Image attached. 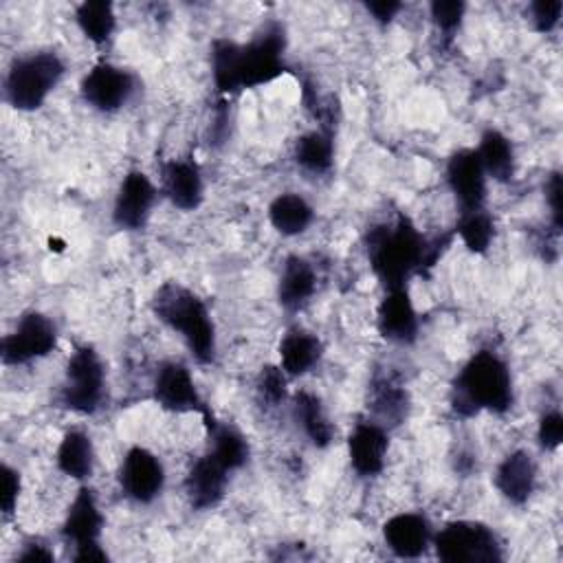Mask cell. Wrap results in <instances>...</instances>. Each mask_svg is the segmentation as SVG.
Segmentation results:
<instances>
[{
	"label": "cell",
	"mask_w": 563,
	"mask_h": 563,
	"mask_svg": "<svg viewBox=\"0 0 563 563\" xmlns=\"http://www.w3.org/2000/svg\"><path fill=\"white\" fill-rule=\"evenodd\" d=\"M286 26L268 20L246 42L218 37L211 42V77L220 95L229 97L240 90L275 81L286 73Z\"/></svg>",
	"instance_id": "obj_1"
},
{
	"label": "cell",
	"mask_w": 563,
	"mask_h": 563,
	"mask_svg": "<svg viewBox=\"0 0 563 563\" xmlns=\"http://www.w3.org/2000/svg\"><path fill=\"white\" fill-rule=\"evenodd\" d=\"M365 249L369 266L385 290L407 288L409 277L422 266H433L442 251L440 242H427L407 216L372 227Z\"/></svg>",
	"instance_id": "obj_2"
},
{
	"label": "cell",
	"mask_w": 563,
	"mask_h": 563,
	"mask_svg": "<svg viewBox=\"0 0 563 563\" xmlns=\"http://www.w3.org/2000/svg\"><path fill=\"white\" fill-rule=\"evenodd\" d=\"M512 376L506 361L493 350L475 352L451 385V409L471 418L479 411L506 413L512 407Z\"/></svg>",
	"instance_id": "obj_3"
},
{
	"label": "cell",
	"mask_w": 563,
	"mask_h": 563,
	"mask_svg": "<svg viewBox=\"0 0 563 563\" xmlns=\"http://www.w3.org/2000/svg\"><path fill=\"white\" fill-rule=\"evenodd\" d=\"M150 308L161 323L180 334L196 363L211 365L216 361V325L207 303L194 290L178 282H165L152 295Z\"/></svg>",
	"instance_id": "obj_4"
},
{
	"label": "cell",
	"mask_w": 563,
	"mask_h": 563,
	"mask_svg": "<svg viewBox=\"0 0 563 563\" xmlns=\"http://www.w3.org/2000/svg\"><path fill=\"white\" fill-rule=\"evenodd\" d=\"M66 73L55 51H33L11 62L4 75V99L13 110L33 112L44 106Z\"/></svg>",
	"instance_id": "obj_5"
},
{
	"label": "cell",
	"mask_w": 563,
	"mask_h": 563,
	"mask_svg": "<svg viewBox=\"0 0 563 563\" xmlns=\"http://www.w3.org/2000/svg\"><path fill=\"white\" fill-rule=\"evenodd\" d=\"M106 396V365L90 345H79L70 354L59 387V405L68 411L90 416Z\"/></svg>",
	"instance_id": "obj_6"
},
{
	"label": "cell",
	"mask_w": 563,
	"mask_h": 563,
	"mask_svg": "<svg viewBox=\"0 0 563 563\" xmlns=\"http://www.w3.org/2000/svg\"><path fill=\"white\" fill-rule=\"evenodd\" d=\"M435 556L444 563H497L501 543L493 528L479 521H451L433 532Z\"/></svg>",
	"instance_id": "obj_7"
},
{
	"label": "cell",
	"mask_w": 563,
	"mask_h": 563,
	"mask_svg": "<svg viewBox=\"0 0 563 563\" xmlns=\"http://www.w3.org/2000/svg\"><path fill=\"white\" fill-rule=\"evenodd\" d=\"M103 515L99 510L97 497L88 486H81L73 497L68 512L62 523V537L73 545V561L77 563H103L108 561L101 548Z\"/></svg>",
	"instance_id": "obj_8"
},
{
	"label": "cell",
	"mask_w": 563,
	"mask_h": 563,
	"mask_svg": "<svg viewBox=\"0 0 563 563\" xmlns=\"http://www.w3.org/2000/svg\"><path fill=\"white\" fill-rule=\"evenodd\" d=\"M57 345V328L55 323L37 312L29 310L20 314L13 330L4 334L0 356L4 365H26L51 354Z\"/></svg>",
	"instance_id": "obj_9"
},
{
	"label": "cell",
	"mask_w": 563,
	"mask_h": 563,
	"mask_svg": "<svg viewBox=\"0 0 563 563\" xmlns=\"http://www.w3.org/2000/svg\"><path fill=\"white\" fill-rule=\"evenodd\" d=\"M134 75L117 64L99 62L79 81V95L92 110L110 114L121 110L134 95Z\"/></svg>",
	"instance_id": "obj_10"
},
{
	"label": "cell",
	"mask_w": 563,
	"mask_h": 563,
	"mask_svg": "<svg viewBox=\"0 0 563 563\" xmlns=\"http://www.w3.org/2000/svg\"><path fill=\"white\" fill-rule=\"evenodd\" d=\"M152 398L167 411H200L205 416V424L213 422V416L198 394L191 372L180 361H163L158 365L152 380Z\"/></svg>",
	"instance_id": "obj_11"
},
{
	"label": "cell",
	"mask_w": 563,
	"mask_h": 563,
	"mask_svg": "<svg viewBox=\"0 0 563 563\" xmlns=\"http://www.w3.org/2000/svg\"><path fill=\"white\" fill-rule=\"evenodd\" d=\"M446 185L460 207V213L484 209L486 191H488V176L482 167V161L475 147H460L455 150L444 165Z\"/></svg>",
	"instance_id": "obj_12"
},
{
	"label": "cell",
	"mask_w": 563,
	"mask_h": 563,
	"mask_svg": "<svg viewBox=\"0 0 563 563\" xmlns=\"http://www.w3.org/2000/svg\"><path fill=\"white\" fill-rule=\"evenodd\" d=\"M158 189L152 178L141 169H130L114 196L112 222L121 231H139L147 224L156 205Z\"/></svg>",
	"instance_id": "obj_13"
},
{
	"label": "cell",
	"mask_w": 563,
	"mask_h": 563,
	"mask_svg": "<svg viewBox=\"0 0 563 563\" xmlns=\"http://www.w3.org/2000/svg\"><path fill=\"white\" fill-rule=\"evenodd\" d=\"M119 484L128 499L152 504L165 486L163 462L145 446H130L119 466Z\"/></svg>",
	"instance_id": "obj_14"
},
{
	"label": "cell",
	"mask_w": 563,
	"mask_h": 563,
	"mask_svg": "<svg viewBox=\"0 0 563 563\" xmlns=\"http://www.w3.org/2000/svg\"><path fill=\"white\" fill-rule=\"evenodd\" d=\"M376 330L383 339L398 345H411L418 339L420 321L407 288L385 290L376 308Z\"/></svg>",
	"instance_id": "obj_15"
},
{
	"label": "cell",
	"mask_w": 563,
	"mask_h": 563,
	"mask_svg": "<svg viewBox=\"0 0 563 563\" xmlns=\"http://www.w3.org/2000/svg\"><path fill=\"white\" fill-rule=\"evenodd\" d=\"M389 446L387 429L372 418L358 420L347 435L350 466L361 477H376L385 468Z\"/></svg>",
	"instance_id": "obj_16"
},
{
	"label": "cell",
	"mask_w": 563,
	"mask_h": 563,
	"mask_svg": "<svg viewBox=\"0 0 563 563\" xmlns=\"http://www.w3.org/2000/svg\"><path fill=\"white\" fill-rule=\"evenodd\" d=\"M161 194L180 211H194L205 200V180L191 158H172L161 167Z\"/></svg>",
	"instance_id": "obj_17"
},
{
	"label": "cell",
	"mask_w": 563,
	"mask_h": 563,
	"mask_svg": "<svg viewBox=\"0 0 563 563\" xmlns=\"http://www.w3.org/2000/svg\"><path fill=\"white\" fill-rule=\"evenodd\" d=\"M383 539L396 556L418 559L429 550L433 528L431 521L420 512H398L385 521Z\"/></svg>",
	"instance_id": "obj_18"
},
{
	"label": "cell",
	"mask_w": 563,
	"mask_h": 563,
	"mask_svg": "<svg viewBox=\"0 0 563 563\" xmlns=\"http://www.w3.org/2000/svg\"><path fill=\"white\" fill-rule=\"evenodd\" d=\"M229 471L209 453L198 457L185 475V497L194 510L216 508L227 493Z\"/></svg>",
	"instance_id": "obj_19"
},
{
	"label": "cell",
	"mask_w": 563,
	"mask_h": 563,
	"mask_svg": "<svg viewBox=\"0 0 563 563\" xmlns=\"http://www.w3.org/2000/svg\"><path fill=\"white\" fill-rule=\"evenodd\" d=\"M493 484L497 493L512 506H523L537 488V464L523 449L508 453L495 468Z\"/></svg>",
	"instance_id": "obj_20"
},
{
	"label": "cell",
	"mask_w": 563,
	"mask_h": 563,
	"mask_svg": "<svg viewBox=\"0 0 563 563\" xmlns=\"http://www.w3.org/2000/svg\"><path fill=\"white\" fill-rule=\"evenodd\" d=\"M317 290V271L301 255H288L277 282V301L286 312L301 310Z\"/></svg>",
	"instance_id": "obj_21"
},
{
	"label": "cell",
	"mask_w": 563,
	"mask_h": 563,
	"mask_svg": "<svg viewBox=\"0 0 563 563\" xmlns=\"http://www.w3.org/2000/svg\"><path fill=\"white\" fill-rule=\"evenodd\" d=\"M369 418L387 431L405 422L409 413V394L391 376H376L369 385Z\"/></svg>",
	"instance_id": "obj_22"
},
{
	"label": "cell",
	"mask_w": 563,
	"mask_h": 563,
	"mask_svg": "<svg viewBox=\"0 0 563 563\" xmlns=\"http://www.w3.org/2000/svg\"><path fill=\"white\" fill-rule=\"evenodd\" d=\"M279 367L288 376H303L314 365H319L323 356V345L317 334L303 328H290L279 341Z\"/></svg>",
	"instance_id": "obj_23"
},
{
	"label": "cell",
	"mask_w": 563,
	"mask_h": 563,
	"mask_svg": "<svg viewBox=\"0 0 563 563\" xmlns=\"http://www.w3.org/2000/svg\"><path fill=\"white\" fill-rule=\"evenodd\" d=\"M292 418L308 442L317 449H325L334 440V427L321 405V398L308 389L292 394Z\"/></svg>",
	"instance_id": "obj_24"
},
{
	"label": "cell",
	"mask_w": 563,
	"mask_h": 563,
	"mask_svg": "<svg viewBox=\"0 0 563 563\" xmlns=\"http://www.w3.org/2000/svg\"><path fill=\"white\" fill-rule=\"evenodd\" d=\"M55 464L70 479H88L95 468V446L90 435L79 429L66 431L57 444Z\"/></svg>",
	"instance_id": "obj_25"
},
{
	"label": "cell",
	"mask_w": 563,
	"mask_h": 563,
	"mask_svg": "<svg viewBox=\"0 0 563 563\" xmlns=\"http://www.w3.org/2000/svg\"><path fill=\"white\" fill-rule=\"evenodd\" d=\"M312 220H314V209L301 194L286 191L275 196L268 205L271 227L286 238L301 235L312 224Z\"/></svg>",
	"instance_id": "obj_26"
},
{
	"label": "cell",
	"mask_w": 563,
	"mask_h": 563,
	"mask_svg": "<svg viewBox=\"0 0 563 563\" xmlns=\"http://www.w3.org/2000/svg\"><path fill=\"white\" fill-rule=\"evenodd\" d=\"M488 178L510 183L515 176V147L510 139L497 128H486L475 147Z\"/></svg>",
	"instance_id": "obj_27"
},
{
	"label": "cell",
	"mask_w": 563,
	"mask_h": 563,
	"mask_svg": "<svg viewBox=\"0 0 563 563\" xmlns=\"http://www.w3.org/2000/svg\"><path fill=\"white\" fill-rule=\"evenodd\" d=\"M295 163L314 176H323L334 165V132L330 130H310L301 134L292 150Z\"/></svg>",
	"instance_id": "obj_28"
},
{
	"label": "cell",
	"mask_w": 563,
	"mask_h": 563,
	"mask_svg": "<svg viewBox=\"0 0 563 563\" xmlns=\"http://www.w3.org/2000/svg\"><path fill=\"white\" fill-rule=\"evenodd\" d=\"M209 429V455L222 464L229 473L242 468L249 462V442L246 438L227 422H218L213 420L211 424H207Z\"/></svg>",
	"instance_id": "obj_29"
},
{
	"label": "cell",
	"mask_w": 563,
	"mask_h": 563,
	"mask_svg": "<svg viewBox=\"0 0 563 563\" xmlns=\"http://www.w3.org/2000/svg\"><path fill=\"white\" fill-rule=\"evenodd\" d=\"M75 22L88 42L103 46L117 29L114 7L106 0H86L77 4Z\"/></svg>",
	"instance_id": "obj_30"
},
{
	"label": "cell",
	"mask_w": 563,
	"mask_h": 563,
	"mask_svg": "<svg viewBox=\"0 0 563 563\" xmlns=\"http://www.w3.org/2000/svg\"><path fill=\"white\" fill-rule=\"evenodd\" d=\"M457 238L471 253H486L495 240V222L486 213V209L460 213V222L455 227Z\"/></svg>",
	"instance_id": "obj_31"
},
{
	"label": "cell",
	"mask_w": 563,
	"mask_h": 563,
	"mask_svg": "<svg viewBox=\"0 0 563 563\" xmlns=\"http://www.w3.org/2000/svg\"><path fill=\"white\" fill-rule=\"evenodd\" d=\"M288 374L279 365H264L257 376V398L266 407H277L286 400Z\"/></svg>",
	"instance_id": "obj_32"
},
{
	"label": "cell",
	"mask_w": 563,
	"mask_h": 563,
	"mask_svg": "<svg viewBox=\"0 0 563 563\" xmlns=\"http://www.w3.org/2000/svg\"><path fill=\"white\" fill-rule=\"evenodd\" d=\"M464 11H466V4L462 0H433L429 4V15H431L435 29L446 40H451L453 33L460 29Z\"/></svg>",
	"instance_id": "obj_33"
},
{
	"label": "cell",
	"mask_w": 563,
	"mask_h": 563,
	"mask_svg": "<svg viewBox=\"0 0 563 563\" xmlns=\"http://www.w3.org/2000/svg\"><path fill=\"white\" fill-rule=\"evenodd\" d=\"M561 13H563L561 0H534L528 4L532 29L539 33H552L561 22Z\"/></svg>",
	"instance_id": "obj_34"
},
{
	"label": "cell",
	"mask_w": 563,
	"mask_h": 563,
	"mask_svg": "<svg viewBox=\"0 0 563 563\" xmlns=\"http://www.w3.org/2000/svg\"><path fill=\"white\" fill-rule=\"evenodd\" d=\"M537 440L543 451H556L563 442V416L561 411L552 409L545 411L537 427Z\"/></svg>",
	"instance_id": "obj_35"
},
{
	"label": "cell",
	"mask_w": 563,
	"mask_h": 563,
	"mask_svg": "<svg viewBox=\"0 0 563 563\" xmlns=\"http://www.w3.org/2000/svg\"><path fill=\"white\" fill-rule=\"evenodd\" d=\"M545 205L550 209L552 229L554 233H559L563 224V180L559 172H552L545 180Z\"/></svg>",
	"instance_id": "obj_36"
},
{
	"label": "cell",
	"mask_w": 563,
	"mask_h": 563,
	"mask_svg": "<svg viewBox=\"0 0 563 563\" xmlns=\"http://www.w3.org/2000/svg\"><path fill=\"white\" fill-rule=\"evenodd\" d=\"M0 490H2L0 493L2 515L11 517L15 512V506H18V497H20V490H22V479H20V473L9 464H2V488Z\"/></svg>",
	"instance_id": "obj_37"
},
{
	"label": "cell",
	"mask_w": 563,
	"mask_h": 563,
	"mask_svg": "<svg viewBox=\"0 0 563 563\" xmlns=\"http://www.w3.org/2000/svg\"><path fill=\"white\" fill-rule=\"evenodd\" d=\"M365 11L378 24H389L402 11V2H396V0H372V2H365Z\"/></svg>",
	"instance_id": "obj_38"
},
{
	"label": "cell",
	"mask_w": 563,
	"mask_h": 563,
	"mask_svg": "<svg viewBox=\"0 0 563 563\" xmlns=\"http://www.w3.org/2000/svg\"><path fill=\"white\" fill-rule=\"evenodd\" d=\"M15 561H20V563H53L55 554L42 541L31 539L24 543V550L15 556Z\"/></svg>",
	"instance_id": "obj_39"
}]
</instances>
